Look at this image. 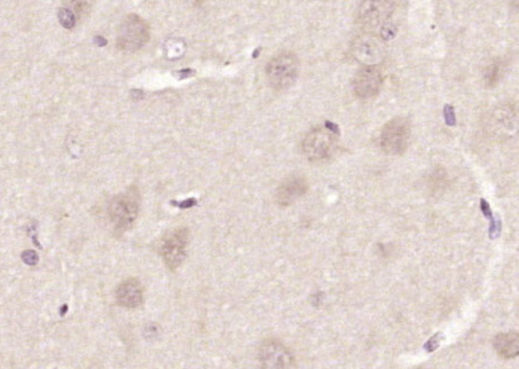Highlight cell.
<instances>
[{
  "instance_id": "5",
  "label": "cell",
  "mask_w": 519,
  "mask_h": 369,
  "mask_svg": "<svg viewBox=\"0 0 519 369\" xmlns=\"http://www.w3.org/2000/svg\"><path fill=\"white\" fill-rule=\"evenodd\" d=\"M151 36L149 25L137 14H129L117 30L116 46L124 52H137L147 44Z\"/></svg>"
},
{
  "instance_id": "11",
  "label": "cell",
  "mask_w": 519,
  "mask_h": 369,
  "mask_svg": "<svg viewBox=\"0 0 519 369\" xmlns=\"http://www.w3.org/2000/svg\"><path fill=\"white\" fill-rule=\"evenodd\" d=\"M308 191V182L303 175H292L284 179L277 189L279 206H289L304 196Z\"/></svg>"
},
{
  "instance_id": "18",
  "label": "cell",
  "mask_w": 519,
  "mask_h": 369,
  "mask_svg": "<svg viewBox=\"0 0 519 369\" xmlns=\"http://www.w3.org/2000/svg\"><path fill=\"white\" fill-rule=\"evenodd\" d=\"M36 234H37V227H36V225H32V226H30L28 230V235L29 237L34 240L35 244L36 246H40L39 242H38L37 237H36ZM42 248V246H40Z\"/></svg>"
},
{
  "instance_id": "7",
  "label": "cell",
  "mask_w": 519,
  "mask_h": 369,
  "mask_svg": "<svg viewBox=\"0 0 519 369\" xmlns=\"http://www.w3.org/2000/svg\"><path fill=\"white\" fill-rule=\"evenodd\" d=\"M189 231L186 227L173 228L166 232L158 243V253L166 266L175 271L182 264L187 254Z\"/></svg>"
},
{
  "instance_id": "2",
  "label": "cell",
  "mask_w": 519,
  "mask_h": 369,
  "mask_svg": "<svg viewBox=\"0 0 519 369\" xmlns=\"http://www.w3.org/2000/svg\"><path fill=\"white\" fill-rule=\"evenodd\" d=\"M299 56L290 51L277 53L270 58L266 65V78L272 89L275 91H286L296 83L299 78Z\"/></svg>"
},
{
  "instance_id": "13",
  "label": "cell",
  "mask_w": 519,
  "mask_h": 369,
  "mask_svg": "<svg viewBox=\"0 0 519 369\" xmlns=\"http://www.w3.org/2000/svg\"><path fill=\"white\" fill-rule=\"evenodd\" d=\"M493 345L500 357L511 359L519 354V336L517 332H502L495 336Z\"/></svg>"
},
{
  "instance_id": "8",
  "label": "cell",
  "mask_w": 519,
  "mask_h": 369,
  "mask_svg": "<svg viewBox=\"0 0 519 369\" xmlns=\"http://www.w3.org/2000/svg\"><path fill=\"white\" fill-rule=\"evenodd\" d=\"M352 52L363 65H377L385 56L384 40L376 34L365 32L354 40Z\"/></svg>"
},
{
  "instance_id": "16",
  "label": "cell",
  "mask_w": 519,
  "mask_h": 369,
  "mask_svg": "<svg viewBox=\"0 0 519 369\" xmlns=\"http://www.w3.org/2000/svg\"><path fill=\"white\" fill-rule=\"evenodd\" d=\"M22 262L29 266H35L39 262V256L35 250H25L21 255Z\"/></svg>"
},
{
  "instance_id": "1",
  "label": "cell",
  "mask_w": 519,
  "mask_h": 369,
  "mask_svg": "<svg viewBox=\"0 0 519 369\" xmlns=\"http://www.w3.org/2000/svg\"><path fill=\"white\" fill-rule=\"evenodd\" d=\"M339 132L334 124H325L311 130L301 142V151L311 162H323L335 153Z\"/></svg>"
},
{
  "instance_id": "12",
  "label": "cell",
  "mask_w": 519,
  "mask_h": 369,
  "mask_svg": "<svg viewBox=\"0 0 519 369\" xmlns=\"http://www.w3.org/2000/svg\"><path fill=\"white\" fill-rule=\"evenodd\" d=\"M118 305L125 308H139L144 301V288L137 279H127L116 290Z\"/></svg>"
},
{
  "instance_id": "17",
  "label": "cell",
  "mask_w": 519,
  "mask_h": 369,
  "mask_svg": "<svg viewBox=\"0 0 519 369\" xmlns=\"http://www.w3.org/2000/svg\"><path fill=\"white\" fill-rule=\"evenodd\" d=\"M440 335L442 334H437L436 336H433L432 339H430V341L427 342V344H425V350L429 351V352H432V351L436 350L438 346H439L440 343Z\"/></svg>"
},
{
  "instance_id": "6",
  "label": "cell",
  "mask_w": 519,
  "mask_h": 369,
  "mask_svg": "<svg viewBox=\"0 0 519 369\" xmlns=\"http://www.w3.org/2000/svg\"><path fill=\"white\" fill-rule=\"evenodd\" d=\"M412 136V125L406 117H394L385 123L380 135V146L385 154L398 156L407 151Z\"/></svg>"
},
{
  "instance_id": "14",
  "label": "cell",
  "mask_w": 519,
  "mask_h": 369,
  "mask_svg": "<svg viewBox=\"0 0 519 369\" xmlns=\"http://www.w3.org/2000/svg\"><path fill=\"white\" fill-rule=\"evenodd\" d=\"M506 65H507L506 62L499 58L486 67L484 70V80H485L486 87H494L498 85L499 82L504 77Z\"/></svg>"
},
{
  "instance_id": "10",
  "label": "cell",
  "mask_w": 519,
  "mask_h": 369,
  "mask_svg": "<svg viewBox=\"0 0 519 369\" xmlns=\"http://www.w3.org/2000/svg\"><path fill=\"white\" fill-rule=\"evenodd\" d=\"M258 360L261 369H289L294 363L292 352L277 339H268L261 345Z\"/></svg>"
},
{
  "instance_id": "9",
  "label": "cell",
  "mask_w": 519,
  "mask_h": 369,
  "mask_svg": "<svg viewBox=\"0 0 519 369\" xmlns=\"http://www.w3.org/2000/svg\"><path fill=\"white\" fill-rule=\"evenodd\" d=\"M383 85V75L377 65H363L354 75L352 91L356 98L368 100L377 96Z\"/></svg>"
},
{
  "instance_id": "3",
  "label": "cell",
  "mask_w": 519,
  "mask_h": 369,
  "mask_svg": "<svg viewBox=\"0 0 519 369\" xmlns=\"http://www.w3.org/2000/svg\"><path fill=\"white\" fill-rule=\"evenodd\" d=\"M140 195L138 189L131 187L124 193L113 197L108 206V215L115 231L123 233L132 227L138 218Z\"/></svg>"
},
{
  "instance_id": "4",
  "label": "cell",
  "mask_w": 519,
  "mask_h": 369,
  "mask_svg": "<svg viewBox=\"0 0 519 369\" xmlns=\"http://www.w3.org/2000/svg\"><path fill=\"white\" fill-rule=\"evenodd\" d=\"M396 10L394 1H365L360 10V21L368 28L380 29L378 36L390 39L396 34L392 15Z\"/></svg>"
},
{
  "instance_id": "19",
  "label": "cell",
  "mask_w": 519,
  "mask_h": 369,
  "mask_svg": "<svg viewBox=\"0 0 519 369\" xmlns=\"http://www.w3.org/2000/svg\"><path fill=\"white\" fill-rule=\"evenodd\" d=\"M94 40H96V42H99V46H104V45L107 44V42L101 37H96Z\"/></svg>"
},
{
  "instance_id": "15",
  "label": "cell",
  "mask_w": 519,
  "mask_h": 369,
  "mask_svg": "<svg viewBox=\"0 0 519 369\" xmlns=\"http://www.w3.org/2000/svg\"><path fill=\"white\" fill-rule=\"evenodd\" d=\"M58 19L63 28L71 30V29L75 28L77 18H76V13H74L73 8L61 7L58 12Z\"/></svg>"
}]
</instances>
